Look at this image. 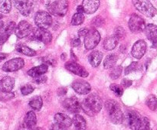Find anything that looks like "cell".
Returning a JSON list of instances; mask_svg holds the SVG:
<instances>
[{
	"label": "cell",
	"instance_id": "obj_7",
	"mask_svg": "<svg viewBox=\"0 0 157 130\" xmlns=\"http://www.w3.org/2000/svg\"><path fill=\"white\" fill-rule=\"evenodd\" d=\"M32 39L38 40L44 44H50L52 40V34L44 28L34 29L32 32Z\"/></svg>",
	"mask_w": 157,
	"mask_h": 130
},
{
	"label": "cell",
	"instance_id": "obj_46",
	"mask_svg": "<svg viewBox=\"0 0 157 130\" xmlns=\"http://www.w3.org/2000/svg\"><path fill=\"white\" fill-rule=\"evenodd\" d=\"M67 90L66 88H64V87H61V88L58 89V94L59 95V96H64V95L67 93Z\"/></svg>",
	"mask_w": 157,
	"mask_h": 130
},
{
	"label": "cell",
	"instance_id": "obj_17",
	"mask_svg": "<svg viewBox=\"0 0 157 130\" xmlns=\"http://www.w3.org/2000/svg\"><path fill=\"white\" fill-rule=\"evenodd\" d=\"M82 6L86 14H93L100 6V0H83Z\"/></svg>",
	"mask_w": 157,
	"mask_h": 130
},
{
	"label": "cell",
	"instance_id": "obj_2",
	"mask_svg": "<svg viewBox=\"0 0 157 130\" xmlns=\"http://www.w3.org/2000/svg\"><path fill=\"white\" fill-rule=\"evenodd\" d=\"M134 7L149 18H153L157 13L156 8L149 0H132Z\"/></svg>",
	"mask_w": 157,
	"mask_h": 130
},
{
	"label": "cell",
	"instance_id": "obj_36",
	"mask_svg": "<svg viewBox=\"0 0 157 130\" xmlns=\"http://www.w3.org/2000/svg\"><path fill=\"white\" fill-rule=\"evenodd\" d=\"M121 73H122V67L121 66H117V67H114L111 70V72L110 73V76L113 80H116L121 76Z\"/></svg>",
	"mask_w": 157,
	"mask_h": 130
},
{
	"label": "cell",
	"instance_id": "obj_26",
	"mask_svg": "<svg viewBox=\"0 0 157 130\" xmlns=\"http://www.w3.org/2000/svg\"><path fill=\"white\" fill-rule=\"evenodd\" d=\"M118 57L114 54H111L106 57V58L104 61V67L105 69L112 68L115 66L117 61Z\"/></svg>",
	"mask_w": 157,
	"mask_h": 130
},
{
	"label": "cell",
	"instance_id": "obj_18",
	"mask_svg": "<svg viewBox=\"0 0 157 130\" xmlns=\"http://www.w3.org/2000/svg\"><path fill=\"white\" fill-rule=\"evenodd\" d=\"M55 122L61 125L64 129L69 128L72 125V122H73V121L71 120V119L68 116L61 113H58L55 115Z\"/></svg>",
	"mask_w": 157,
	"mask_h": 130
},
{
	"label": "cell",
	"instance_id": "obj_35",
	"mask_svg": "<svg viewBox=\"0 0 157 130\" xmlns=\"http://www.w3.org/2000/svg\"><path fill=\"white\" fill-rule=\"evenodd\" d=\"M15 97V94L12 92L0 90V101H8Z\"/></svg>",
	"mask_w": 157,
	"mask_h": 130
},
{
	"label": "cell",
	"instance_id": "obj_27",
	"mask_svg": "<svg viewBox=\"0 0 157 130\" xmlns=\"http://www.w3.org/2000/svg\"><path fill=\"white\" fill-rule=\"evenodd\" d=\"M73 123L75 128H77V129H85L86 127H87L85 119L81 115H75L74 116Z\"/></svg>",
	"mask_w": 157,
	"mask_h": 130
},
{
	"label": "cell",
	"instance_id": "obj_37",
	"mask_svg": "<svg viewBox=\"0 0 157 130\" xmlns=\"http://www.w3.org/2000/svg\"><path fill=\"white\" fill-rule=\"evenodd\" d=\"M110 88L117 96H121L124 93L123 87L121 86L117 85V84H112V85H110Z\"/></svg>",
	"mask_w": 157,
	"mask_h": 130
},
{
	"label": "cell",
	"instance_id": "obj_25",
	"mask_svg": "<svg viewBox=\"0 0 157 130\" xmlns=\"http://www.w3.org/2000/svg\"><path fill=\"white\" fill-rule=\"evenodd\" d=\"M16 50L19 52V53L29 57H33L36 55V51L35 50H34L33 49L30 48L29 47L22 44H19L16 46Z\"/></svg>",
	"mask_w": 157,
	"mask_h": 130
},
{
	"label": "cell",
	"instance_id": "obj_16",
	"mask_svg": "<svg viewBox=\"0 0 157 130\" xmlns=\"http://www.w3.org/2000/svg\"><path fill=\"white\" fill-rule=\"evenodd\" d=\"M140 116L134 111H130L127 113V122L129 127L131 129H140L141 125Z\"/></svg>",
	"mask_w": 157,
	"mask_h": 130
},
{
	"label": "cell",
	"instance_id": "obj_50",
	"mask_svg": "<svg viewBox=\"0 0 157 130\" xmlns=\"http://www.w3.org/2000/svg\"><path fill=\"white\" fill-rule=\"evenodd\" d=\"M71 58H73V57H74V58H75V61H76V60H77V57L75 56V54H74V52L72 51V50H71Z\"/></svg>",
	"mask_w": 157,
	"mask_h": 130
},
{
	"label": "cell",
	"instance_id": "obj_31",
	"mask_svg": "<svg viewBox=\"0 0 157 130\" xmlns=\"http://www.w3.org/2000/svg\"><path fill=\"white\" fill-rule=\"evenodd\" d=\"M146 103L150 110L154 111L157 109V98L154 95H150L146 100Z\"/></svg>",
	"mask_w": 157,
	"mask_h": 130
},
{
	"label": "cell",
	"instance_id": "obj_32",
	"mask_svg": "<svg viewBox=\"0 0 157 130\" xmlns=\"http://www.w3.org/2000/svg\"><path fill=\"white\" fill-rule=\"evenodd\" d=\"M84 21V16L83 13L77 12L73 15L71 19V24L73 25H80L82 24Z\"/></svg>",
	"mask_w": 157,
	"mask_h": 130
},
{
	"label": "cell",
	"instance_id": "obj_34",
	"mask_svg": "<svg viewBox=\"0 0 157 130\" xmlns=\"http://www.w3.org/2000/svg\"><path fill=\"white\" fill-rule=\"evenodd\" d=\"M114 36L118 41L124 40L126 37V32L123 27H117L115 29Z\"/></svg>",
	"mask_w": 157,
	"mask_h": 130
},
{
	"label": "cell",
	"instance_id": "obj_3",
	"mask_svg": "<svg viewBox=\"0 0 157 130\" xmlns=\"http://www.w3.org/2000/svg\"><path fill=\"white\" fill-rule=\"evenodd\" d=\"M69 3L67 0H56L49 5L48 10L52 15L63 17L68 11Z\"/></svg>",
	"mask_w": 157,
	"mask_h": 130
},
{
	"label": "cell",
	"instance_id": "obj_13",
	"mask_svg": "<svg viewBox=\"0 0 157 130\" xmlns=\"http://www.w3.org/2000/svg\"><path fill=\"white\" fill-rule=\"evenodd\" d=\"M72 88L78 94H87L91 90V87L88 82L83 80H77L72 84Z\"/></svg>",
	"mask_w": 157,
	"mask_h": 130
},
{
	"label": "cell",
	"instance_id": "obj_47",
	"mask_svg": "<svg viewBox=\"0 0 157 130\" xmlns=\"http://www.w3.org/2000/svg\"><path fill=\"white\" fill-rule=\"evenodd\" d=\"M88 29L86 28H81L80 29L79 32H78V35H80V36H85L87 34V32H88Z\"/></svg>",
	"mask_w": 157,
	"mask_h": 130
},
{
	"label": "cell",
	"instance_id": "obj_42",
	"mask_svg": "<svg viewBox=\"0 0 157 130\" xmlns=\"http://www.w3.org/2000/svg\"><path fill=\"white\" fill-rule=\"evenodd\" d=\"M103 23H104V20H103L102 18H101L100 16L96 17V18H95L93 20V24H94V25L96 26V27H97V26L98 27V26L101 25Z\"/></svg>",
	"mask_w": 157,
	"mask_h": 130
},
{
	"label": "cell",
	"instance_id": "obj_9",
	"mask_svg": "<svg viewBox=\"0 0 157 130\" xmlns=\"http://www.w3.org/2000/svg\"><path fill=\"white\" fill-rule=\"evenodd\" d=\"M84 101L94 114L99 113L102 109V100L100 98V96L97 94H94V93L90 94V96H88L84 99Z\"/></svg>",
	"mask_w": 157,
	"mask_h": 130
},
{
	"label": "cell",
	"instance_id": "obj_21",
	"mask_svg": "<svg viewBox=\"0 0 157 130\" xmlns=\"http://www.w3.org/2000/svg\"><path fill=\"white\" fill-rule=\"evenodd\" d=\"M15 86V79L12 76H5L0 80V90L3 91H12Z\"/></svg>",
	"mask_w": 157,
	"mask_h": 130
},
{
	"label": "cell",
	"instance_id": "obj_33",
	"mask_svg": "<svg viewBox=\"0 0 157 130\" xmlns=\"http://www.w3.org/2000/svg\"><path fill=\"white\" fill-rule=\"evenodd\" d=\"M140 68H141V66L139 63L133 62L125 69V72H124V73H125V75L130 74V73H133V72L137 71V70H140Z\"/></svg>",
	"mask_w": 157,
	"mask_h": 130
},
{
	"label": "cell",
	"instance_id": "obj_12",
	"mask_svg": "<svg viewBox=\"0 0 157 130\" xmlns=\"http://www.w3.org/2000/svg\"><path fill=\"white\" fill-rule=\"evenodd\" d=\"M63 106L67 111L71 113H78L81 110V105L75 96H71L63 102Z\"/></svg>",
	"mask_w": 157,
	"mask_h": 130
},
{
	"label": "cell",
	"instance_id": "obj_44",
	"mask_svg": "<svg viewBox=\"0 0 157 130\" xmlns=\"http://www.w3.org/2000/svg\"><path fill=\"white\" fill-rule=\"evenodd\" d=\"M43 61V62L45 63L46 64H48V65H52V66H55V64H54V60L53 59H50V58H41Z\"/></svg>",
	"mask_w": 157,
	"mask_h": 130
},
{
	"label": "cell",
	"instance_id": "obj_41",
	"mask_svg": "<svg viewBox=\"0 0 157 130\" xmlns=\"http://www.w3.org/2000/svg\"><path fill=\"white\" fill-rule=\"evenodd\" d=\"M47 81V76H43V75H40V76L34 77V82L36 83L37 84H42Z\"/></svg>",
	"mask_w": 157,
	"mask_h": 130
},
{
	"label": "cell",
	"instance_id": "obj_4",
	"mask_svg": "<svg viewBox=\"0 0 157 130\" xmlns=\"http://www.w3.org/2000/svg\"><path fill=\"white\" fill-rule=\"evenodd\" d=\"M101 41V35L96 29L89 30L87 35L84 36V46L87 50L94 48Z\"/></svg>",
	"mask_w": 157,
	"mask_h": 130
},
{
	"label": "cell",
	"instance_id": "obj_11",
	"mask_svg": "<svg viewBox=\"0 0 157 130\" xmlns=\"http://www.w3.org/2000/svg\"><path fill=\"white\" fill-rule=\"evenodd\" d=\"M147 44L144 40H139L133 44L132 47L131 54L133 58L136 59H140L145 54L147 51Z\"/></svg>",
	"mask_w": 157,
	"mask_h": 130
},
{
	"label": "cell",
	"instance_id": "obj_39",
	"mask_svg": "<svg viewBox=\"0 0 157 130\" xmlns=\"http://www.w3.org/2000/svg\"><path fill=\"white\" fill-rule=\"evenodd\" d=\"M81 108L83 109V110H84V113H85L86 114H87V115H88V116H94L95 114L93 113V112H92V110H90V107H89L88 106H87V104L86 103L85 101H84V100L83 101L82 103H81Z\"/></svg>",
	"mask_w": 157,
	"mask_h": 130
},
{
	"label": "cell",
	"instance_id": "obj_51",
	"mask_svg": "<svg viewBox=\"0 0 157 130\" xmlns=\"http://www.w3.org/2000/svg\"><path fill=\"white\" fill-rule=\"evenodd\" d=\"M3 26H4V23H3V21H0V30H1V29L2 28Z\"/></svg>",
	"mask_w": 157,
	"mask_h": 130
},
{
	"label": "cell",
	"instance_id": "obj_30",
	"mask_svg": "<svg viewBox=\"0 0 157 130\" xmlns=\"http://www.w3.org/2000/svg\"><path fill=\"white\" fill-rule=\"evenodd\" d=\"M12 9L11 0H0V12L2 13H9Z\"/></svg>",
	"mask_w": 157,
	"mask_h": 130
},
{
	"label": "cell",
	"instance_id": "obj_48",
	"mask_svg": "<svg viewBox=\"0 0 157 130\" xmlns=\"http://www.w3.org/2000/svg\"><path fill=\"white\" fill-rule=\"evenodd\" d=\"M77 10H78V12H79V13H84V7H83L82 5H81V6H78V8H77Z\"/></svg>",
	"mask_w": 157,
	"mask_h": 130
},
{
	"label": "cell",
	"instance_id": "obj_14",
	"mask_svg": "<svg viewBox=\"0 0 157 130\" xmlns=\"http://www.w3.org/2000/svg\"><path fill=\"white\" fill-rule=\"evenodd\" d=\"M32 33V25L26 21H20L15 29V34L18 38L29 36Z\"/></svg>",
	"mask_w": 157,
	"mask_h": 130
},
{
	"label": "cell",
	"instance_id": "obj_22",
	"mask_svg": "<svg viewBox=\"0 0 157 130\" xmlns=\"http://www.w3.org/2000/svg\"><path fill=\"white\" fill-rule=\"evenodd\" d=\"M103 59V54L99 50H94L89 54L88 61L94 67H98Z\"/></svg>",
	"mask_w": 157,
	"mask_h": 130
},
{
	"label": "cell",
	"instance_id": "obj_29",
	"mask_svg": "<svg viewBox=\"0 0 157 130\" xmlns=\"http://www.w3.org/2000/svg\"><path fill=\"white\" fill-rule=\"evenodd\" d=\"M29 106L35 110H39L43 106L42 98L40 96H35L29 101Z\"/></svg>",
	"mask_w": 157,
	"mask_h": 130
},
{
	"label": "cell",
	"instance_id": "obj_15",
	"mask_svg": "<svg viewBox=\"0 0 157 130\" xmlns=\"http://www.w3.org/2000/svg\"><path fill=\"white\" fill-rule=\"evenodd\" d=\"M65 67L67 70L71 71V73L78 75V76H82V77H87L89 75L88 72L87 71L84 67L81 66L80 64L75 62H67L66 63Z\"/></svg>",
	"mask_w": 157,
	"mask_h": 130
},
{
	"label": "cell",
	"instance_id": "obj_52",
	"mask_svg": "<svg viewBox=\"0 0 157 130\" xmlns=\"http://www.w3.org/2000/svg\"><path fill=\"white\" fill-rule=\"evenodd\" d=\"M2 15H1V14H0V20H1L2 19Z\"/></svg>",
	"mask_w": 157,
	"mask_h": 130
},
{
	"label": "cell",
	"instance_id": "obj_19",
	"mask_svg": "<svg viewBox=\"0 0 157 130\" xmlns=\"http://www.w3.org/2000/svg\"><path fill=\"white\" fill-rule=\"evenodd\" d=\"M16 25H15V23L14 21H10L9 24L6 25V27L5 28L4 30L1 32L0 34V45H2L5 42L8 40L9 37L10 36L11 34L13 32V31L15 30Z\"/></svg>",
	"mask_w": 157,
	"mask_h": 130
},
{
	"label": "cell",
	"instance_id": "obj_5",
	"mask_svg": "<svg viewBox=\"0 0 157 130\" xmlns=\"http://www.w3.org/2000/svg\"><path fill=\"white\" fill-rule=\"evenodd\" d=\"M35 22L40 28L47 29L52 25V18L48 12L41 11L35 14Z\"/></svg>",
	"mask_w": 157,
	"mask_h": 130
},
{
	"label": "cell",
	"instance_id": "obj_38",
	"mask_svg": "<svg viewBox=\"0 0 157 130\" xmlns=\"http://www.w3.org/2000/svg\"><path fill=\"white\" fill-rule=\"evenodd\" d=\"M34 91V87H32L30 84H26V85L23 86L21 87V94L26 96V95H29L30 93H32Z\"/></svg>",
	"mask_w": 157,
	"mask_h": 130
},
{
	"label": "cell",
	"instance_id": "obj_43",
	"mask_svg": "<svg viewBox=\"0 0 157 130\" xmlns=\"http://www.w3.org/2000/svg\"><path fill=\"white\" fill-rule=\"evenodd\" d=\"M132 81L130 80H127V79H124L121 82V85L124 87V88H127L129 87L130 86L132 85Z\"/></svg>",
	"mask_w": 157,
	"mask_h": 130
},
{
	"label": "cell",
	"instance_id": "obj_10",
	"mask_svg": "<svg viewBox=\"0 0 157 130\" xmlns=\"http://www.w3.org/2000/svg\"><path fill=\"white\" fill-rule=\"evenodd\" d=\"M15 6L24 16H29L32 12L33 3L31 0H14Z\"/></svg>",
	"mask_w": 157,
	"mask_h": 130
},
{
	"label": "cell",
	"instance_id": "obj_8",
	"mask_svg": "<svg viewBox=\"0 0 157 130\" xmlns=\"http://www.w3.org/2000/svg\"><path fill=\"white\" fill-rule=\"evenodd\" d=\"M24 65L25 61L22 58H15L5 63L2 69L5 72H14L21 69Z\"/></svg>",
	"mask_w": 157,
	"mask_h": 130
},
{
	"label": "cell",
	"instance_id": "obj_20",
	"mask_svg": "<svg viewBox=\"0 0 157 130\" xmlns=\"http://www.w3.org/2000/svg\"><path fill=\"white\" fill-rule=\"evenodd\" d=\"M146 35L147 38L154 45L157 44V25L153 24H149L146 26Z\"/></svg>",
	"mask_w": 157,
	"mask_h": 130
},
{
	"label": "cell",
	"instance_id": "obj_40",
	"mask_svg": "<svg viewBox=\"0 0 157 130\" xmlns=\"http://www.w3.org/2000/svg\"><path fill=\"white\" fill-rule=\"evenodd\" d=\"M150 122L147 118L144 117L141 120V125L140 129H150Z\"/></svg>",
	"mask_w": 157,
	"mask_h": 130
},
{
	"label": "cell",
	"instance_id": "obj_1",
	"mask_svg": "<svg viewBox=\"0 0 157 130\" xmlns=\"http://www.w3.org/2000/svg\"><path fill=\"white\" fill-rule=\"evenodd\" d=\"M105 109L108 113L110 120L113 124H121L124 122V116L121 107L115 101L107 100L105 102Z\"/></svg>",
	"mask_w": 157,
	"mask_h": 130
},
{
	"label": "cell",
	"instance_id": "obj_28",
	"mask_svg": "<svg viewBox=\"0 0 157 130\" xmlns=\"http://www.w3.org/2000/svg\"><path fill=\"white\" fill-rule=\"evenodd\" d=\"M117 42L118 40L115 38V36L109 37V38H107L104 40V43H103V46H104V48L106 49V50H111L116 47V46L117 45Z\"/></svg>",
	"mask_w": 157,
	"mask_h": 130
},
{
	"label": "cell",
	"instance_id": "obj_24",
	"mask_svg": "<svg viewBox=\"0 0 157 130\" xmlns=\"http://www.w3.org/2000/svg\"><path fill=\"white\" fill-rule=\"evenodd\" d=\"M37 117L33 111L28 112L24 119V124L28 128H33L36 125Z\"/></svg>",
	"mask_w": 157,
	"mask_h": 130
},
{
	"label": "cell",
	"instance_id": "obj_45",
	"mask_svg": "<svg viewBox=\"0 0 157 130\" xmlns=\"http://www.w3.org/2000/svg\"><path fill=\"white\" fill-rule=\"evenodd\" d=\"M81 44V41H80V38H75V39L72 40L71 41V46L72 47H78V46Z\"/></svg>",
	"mask_w": 157,
	"mask_h": 130
},
{
	"label": "cell",
	"instance_id": "obj_23",
	"mask_svg": "<svg viewBox=\"0 0 157 130\" xmlns=\"http://www.w3.org/2000/svg\"><path fill=\"white\" fill-rule=\"evenodd\" d=\"M48 70V64H43L41 65L38 66V67H33V68L30 69L28 71V74L32 77H36V76H40V75H43Z\"/></svg>",
	"mask_w": 157,
	"mask_h": 130
},
{
	"label": "cell",
	"instance_id": "obj_6",
	"mask_svg": "<svg viewBox=\"0 0 157 130\" xmlns=\"http://www.w3.org/2000/svg\"><path fill=\"white\" fill-rule=\"evenodd\" d=\"M129 28L133 33H140L146 29L144 20L136 14H133L129 21Z\"/></svg>",
	"mask_w": 157,
	"mask_h": 130
},
{
	"label": "cell",
	"instance_id": "obj_49",
	"mask_svg": "<svg viewBox=\"0 0 157 130\" xmlns=\"http://www.w3.org/2000/svg\"><path fill=\"white\" fill-rule=\"evenodd\" d=\"M6 58H7V54H6L0 53V62L2 61L4 59H6Z\"/></svg>",
	"mask_w": 157,
	"mask_h": 130
}]
</instances>
